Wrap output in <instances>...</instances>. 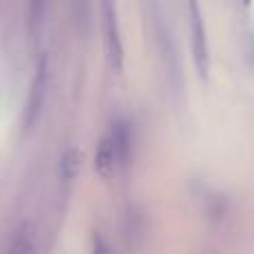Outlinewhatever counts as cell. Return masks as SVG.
<instances>
[{"label":"cell","mask_w":254,"mask_h":254,"mask_svg":"<svg viewBox=\"0 0 254 254\" xmlns=\"http://www.w3.org/2000/svg\"><path fill=\"white\" fill-rule=\"evenodd\" d=\"M190 36H192V54H194V65L201 78H207L210 71V49H207V34L205 25H203V16L198 9V0H190Z\"/></svg>","instance_id":"1"},{"label":"cell","mask_w":254,"mask_h":254,"mask_svg":"<svg viewBox=\"0 0 254 254\" xmlns=\"http://www.w3.org/2000/svg\"><path fill=\"white\" fill-rule=\"evenodd\" d=\"M43 98H45V63H40L38 76L34 78V85H31V94H29V101H27L25 125H31V121H36L40 105H43Z\"/></svg>","instance_id":"4"},{"label":"cell","mask_w":254,"mask_h":254,"mask_svg":"<svg viewBox=\"0 0 254 254\" xmlns=\"http://www.w3.org/2000/svg\"><path fill=\"white\" fill-rule=\"evenodd\" d=\"M43 9H45V0H31V22H43Z\"/></svg>","instance_id":"6"},{"label":"cell","mask_w":254,"mask_h":254,"mask_svg":"<svg viewBox=\"0 0 254 254\" xmlns=\"http://www.w3.org/2000/svg\"><path fill=\"white\" fill-rule=\"evenodd\" d=\"M121 165H125V163H123V158H121L119 149H116L114 140H112L110 136L101 138L98 149H96V172H98V176L105 179V181H112L116 176V172H119Z\"/></svg>","instance_id":"3"},{"label":"cell","mask_w":254,"mask_h":254,"mask_svg":"<svg viewBox=\"0 0 254 254\" xmlns=\"http://www.w3.org/2000/svg\"><path fill=\"white\" fill-rule=\"evenodd\" d=\"M11 254H36L34 241H31L29 237H25V234H20V237L16 239V243H13Z\"/></svg>","instance_id":"5"},{"label":"cell","mask_w":254,"mask_h":254,"mask_svg":"<svg viewBox=\"0 0 254 254\" xmlns=\"http://www.w3.org/2000/svg\"><path fill=\"white\" fill-rule=\"evenodd\" d=\"M105 49L112 69L121 71V67H123V45H121L119 22H116V13L112 2L105 4Z\"/></svg>","instance_id":"2"}]
</instances>
